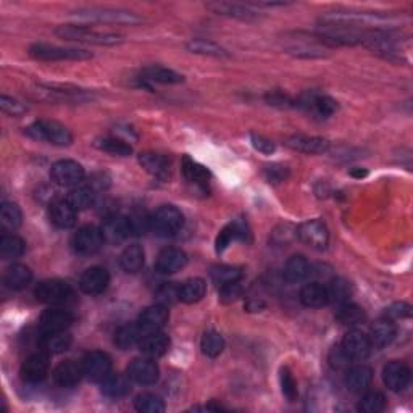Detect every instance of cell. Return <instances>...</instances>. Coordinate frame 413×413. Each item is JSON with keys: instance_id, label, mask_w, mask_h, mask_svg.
Instances as JSON below:
<instances>
[{"instance_id": "obj_17", "label": "cell", "mask_w": 413, "mask_h": 413, "mask_svg": "<svg viewBox=\"0 0 413 413\" xmlns=\"http://www.w3.org/2000/svg\"><path fill=\"white\" fill-rule=\"evenodd\" d=\"M383 381L392 392L404 391L410 383V368L402 361L392 360L383 368Z\"/></svg>"}, {"instance_id": "obj_34", "label": "cell", "mask_w": 413, "mask_h": 413, "mask_svg": "<svg viewBox=\"0 0 413 413\" xmlns=\"http://www.w3.org/2000/svg\"><path fill=\"white\" fill-rule=\"evenodd\" d=\"M33 280V271L29 270V266L22 265V263H15L5 271L3 283L5 286L12 291H22Z\"/></svg>"}, {"instance_id": "obj_2", "label": "cell", "mask_w": 413, "mask_h": 413, "mask_svg": "<svg viewBox=\"0 0 413 413\" xmlns=\"http://www.w3.org/2000/svg\"><path fill=\"white\" fill-rule=\"evenodd\" d=\"M55 34L60 39L70 40V43L91 45H118L123 43L120 34L103 33V31L87 28L84 24H61L55 29Z\"/></svg>"}, {"instance_id": "obj_40", "label": "cell", "mask_w": 413, "mask_h": 413, "mask_svg": "<svg viewBox=\"0 0 413 413\" xmlns=\"http://www.w3.org/2000/svg\"><path fill=\"white\" fill-rule=\"evenodd\" d=\"M336 320L344 326H357V324L365 322V312L363 308L355 306V303L345 302L340 303L338 310H336Z\"/></svg>"}, {"instance_id": "obj_45", "label": "cell", "mask_w": 413, "mask_h": 413, "mask_svg": "<svg viewBox=\"0 0 413 413\" xmlns=\"http://www.w3.org/2000/svg\"><path fill=\"white\" fill-rule=\"evenodd\" d=\"M0 223L5 230H18L23 223V213L20 206L12 202H3L2 209H0Z\"/></svg>"}, {"instance_id": "obj_5", "label": "cell", "mask_w": 413, "mask_h": 413, "mask_svg": "<svg viewBox=\"0 0 413 413\" xmlns=\"http://www.w3.org/2000/svg\"><path fill=\"white\" fill-rule=\"evenodd\" d=\"M31 57L44 61H65V60H89L92 59V54L82 49H68V47H59V45L50 44H34L29 49Z\"/></svg>"}, {"instance_id": "obj_31", "label": "cell", "mask_w": 413, "mask_h": 413, "mask_svg": "<svg viewBox=\"0 0 413 413\" xmlns=\"http://www.w3.org/2000/svg\"><path fill=\"white\" fill-rule=\"evenodd\" d=\"M141 80L146 82H160V84H179L184 81V77L165 66L151 65L141 71Z\"/></svg>"}, {"instance_id": "obj_51", "label": "cell", "mask_w": 413, "mask_h": 413, "mask_svg": "<svg viewBox=\"0 0 413 413\" xmlns=\"http://www.w3.org/2000/svg\"><path fill=\"white\" fill-rule=\"evenodd\" d=\"M129 228H131V236H141L147 230H151V215H146L144 211H134L128 215Z\"/></svg>"}, {"instance_id": "obj_62", "label": "cell", "mask_w": 413, "mask_h": 413, "mask_svg": "<svg viewBox=\"0 0 413 413\" xmlns=\"http://www.w3.org/2000/svg\"><path fill=\"white\" fill-rule=\"evenodd\" d=\"M368 172H365V170H357V172H352V177L355 178H365Z\"/></svg>"}, {"instance_id": "obj_15", "label": "cell", "mask_w": 413, "mask_h": 413, "mask_svg": "<svg viewBox=\"0 0 413 413\" xmlns=\"http://www.w3.org/2000/svg\"><path fill=\"white\" fill-rule=\"evenodd\" d=\"M108 284H110V275L102 266L87 268L80 278L81 291L89 296H99L108 287Z\"/></svg>"}, {"instance_id": "obj_60", "label": "cell", "mask_w": 413, "mask_h": 413, "mask_svg": "<svg viewBox=\"0 0 413 413\" xmlns=\"http://www.w3.org/2000/svg\"><path fill=\"white\" fill-rule=\"evenodd\" d=\"M266 179L273 181V183H280V181H284L287 178V170L286 167H278V165H273V167H266L265 170Z\"/></svg>"}, {"instance_id": "obj_4", "label": "cell", "mask_w": 413, "mask_h": 413, "mask_svg": "<svg viewBox=\"0 0 413 413\" xmlns=\"http://www.w3.org/2000/svg\"><path fill=\"white\" fill-rule=\"evenodd\" d=\"M184 226V216L174 205H162L151 215V231L160 237L177 236Z\"/></svg>"}, {"instance_id": "obj_25", "label": "cell", "mask_w": 413, "mask_h": 413, "mask_svg": "<svg viewBox=\"0 0 413 413\" xmlns=\"http://www.w3.org/2000/svg\"><path fill=\"white\" fill-rule=\"evenodd\" d=\"M139 349L149 359H158L168 352L170 338L162 331L144 334L139 340Z\"/></svg>"}, {"instance_id": "obj_42", "label": "cell", "mask_w": 413, "mask_h": 413, "mask_svg": "<svg viewBox=\"0 0 413 413\" xmlns=\"http://www.w3.org/2000/svg\"><path fill=\"white\" fill-rule=\"evenodd\" d=\"M26 244L17 234H7L0 239V255L3 260H15L24 254Z\"/></svg>"}, {"instance_id": "obj_21", "label": "cell", "mask_w": 413, "mask_h": 413, "mask_svg": "<svg viewBox=\"0 0 413 413\" xmlns=\"http://www.w3.org/2000/svg\"><path fill=\"white\" fill-rule=\"evenodd\" d=\"M186 263H188V255L184 250L177 249V247H168L158 254L155 268L162 275H173V273L183 270Z\"/></svg>"}, {"instance_id": "obj_6", "label": "cell", "mask_w": 413, "mask_h": 413, "mask_svg": "<svg viewBox=\"0 0 413 413\" xmlns=\"http://www.w3.org/2000/svg\"><path fill=\"white\" fill-rule=\"evenodd\" d=\"M34 296L39 302L47 306H60L70 301V297L73 296V287L61 280H45L36 286Z\"/></svg>"}, {"instance_id": "obj_56", "label": "cell", "mask_w": 413, "mask_h": 413, "mask_svg": "<svg viewBox=\"0 0 413 413\" xmlns=\"http://www.w3.org/2000/svg\"><path fill=\"white\" fill-rule=\"evenodd\" d=\"M157 297H158V303H162L165 307L170 306V303H173L174 301H179L178 286H174L172 283L163 284V286L157 291Z\"/></svg>"}, {"instance_id": "obj_33", "label": "cell", "mask_w": 413, "mask_h": 413, "mask_svg": "<svg viewBox=\"0 0 413 413\" xmlns=\"http://www.w3.org/2000/svg\"><path fill=\"white\" fill-rule=\"evenodd\" d=\"M206 292V284L202 278H189L178 286V299L184 303L202 301Z\"/></svg>"}, {"instance_id": "obj_27", "label": "cell", "mask_w": 413, "mask_h": 413, "mask_svg": "<svg viewBox=\"0 0 413 413\" xmlns=\"http://www.w3.org/2000/svg\"><path fill=\"white\" fill-rule=\"evenodd\" d=\"M371 380H373V370L366 365L349 366L347 373H345V386L355 394L363 392L371 384Z\"/></svg>"}, {"instance_id": "obj_61", "label": "cell", "mask_w": 413, "mask_h": 413, "mask_svg": "<svg viewBox=\"0 0 413 413\" xmlns=\"http://www.w3.org/2000/svg\"><path fill=\"white\" fill-rule=\"evenodd\" d=\"M265 306H263L262 302H257V301H254V302H249L247 303V310H250V312H260V308H263Z\"/></svg>"}, {"instance_id": "obj_55", "label": "cell", "mask_w": 413, "mask_h": 413, "mask_svg": "<svg viewBox=\"0 0 413 413\" xmlns=\"http://www.w3.org/2000/svg\"><path fill=\"white\" fill-rule=\"evenodd\" d=\"M0 108H2V112L7 113V115L12 117H20L26 113V107L23 103L18 102L17 99H12V97L8 96H0Z\"/></svg>"}, {"instance_id": "obj_48", "label": "cell", "mask_w": 413, "mask_h": 413, "mask_svg": "<svg viewBox=\"0 0 413 413\" xmlns=\"http://www.w3.org/2000/svg\"><path fill=\"white\" fill-rule=\"evenodd\" d=\"M200 349L206 357L215 359L225 350V339L223 336L216 331H206L200 340Z\"/></svg>"}, {"instance_id": "obj_26", "label": "cell", "mask_w": 413, "mask_h": 413, "mask_svg": "<svg viewBox=\"0 0 413 413\" xmlns=\"http://www.w3.org/2000/svg\"><path fill=\"white\" fill-rule=\"evenodd\" d=\"M397 334V328L394 322H391V320L387 318H381L378 322H375L371 324L370 328V334L368 338L371 340V345L373 347H378V349H383L386 345H389L392 340H394Z\"/></svg>"}, {"instance_id": "obj_16", "label": "cell", "mask_w": 413, "mask_h": 413, "mask_svg": "<svg viewBox=\"0 0 413 413\" xmlns=\"http://www.w3.org/2000/svg\"><path fill=\"white\" fill-rule=\"evenodd\" d=\"M340 345H343V349L352 360L366 359L370 355L371 349H373L368 334L360 331V329H350V331L344 336L343 344Z\"/></svg>"}, {"instance_id": "obj_13", "label": "cell", "mask_w": 413, "mask_h": 413, "mask_svg": "<svg viewBox=\"0 0 413 413\" xmlns=\"http://www.w3.org/2000/svg\"><path fill=\"white\" fill-rule=\"evenodd\" d=\"M158 366L152 359H134L128 366V378L141 386H152L158 381Z\"/></svg>"}, {"instance_id": "obj_59", "label": "cell", "mask_w": 413, "mask_h": 413, "mask_svg": "<svg viewBox=\"0 0 413 413\" xmlns=\"http://www.w3.org/2000/svg\"><path fill=\"white\" fill-rule=\"evenodd\" d=\"M266 102L270 103V105L281 107V108H287V107L296 105V100H292L287 94H284V92H280V91L270 92V94L266 96Z\"/></svg>"}, {"instance_id": "obj_24", "label": "cell", "mask_w": 413, "mask_h": 413, "mask_svg": "<svg viewBox=\"0 0 413 413\" xmlns=\"http://www.w3.org/2000/svg\"><path fill=\"white\" fill-rule=\"evenodd\" d=\"M49 215H50L52 223L60 230L73 228L77 220V211L70 205V202L66 199H60V200H55V202H52Z\"/></svg>"}, {"instance_id": "obj_3", "label": "cell", "mask_w": 413, "mask_h": 413, "mask_svg": "<svg viewBox=\"0 0 413 413\" xmlns=\"http://www.w3.org/2000/svg\"><path fill=\"white\" fill-rule=\"evenodd\" d=\"M24 133L29 137L38 139V141H45L54 146H70L73 142V134L70 133V129L61 125L59 121L52 120H39L34 121L33 125H29L24 129Z\"/></svg>"}, {"instance_id": "obj_54", "label": "cell", "mask_w": 413, "mask_h": 413, "mask_svg": "<svg viewBox=\"0 0 413 413\" xmlns=\"http://www.w3.org/2000/svg\"><path fill=\"white\" fill-rule=\"evenodd\" d=\"M410 315H412V307L405 302H396L384 310V318L391 320V322L410 318Z\"/></svg>"}, {"instance_id": "obj_18", "label": "cell", "mask_w": 413, "mask_h": 413, "mask_svg": "<svg viewBox=\"0 0 413 413\" xmlns=\"http://www.w3.org/2000/svg\"><path fill=\"white\" fill-rule=\"evenodd\" d=\"M206 8L221 17H230L242 22H255L258 20V13L254 8H250L246 3H236V2H210L206 3Z\"/></svg>"}, {"instance_id": "obj_43", "label": "cell", "mask_w": 413, "mask_h": 413, "mask_svg": "<svg viewBox=\"0 0 413 413\" xmlns=\"http://www.w3.org/2000/svg\"><path fill=\"white\" fill-rule=\"evenodd\" d=\"M94 146L102 152H107L110 155H117V157H129L133 153V147L129 146L126 141L118 137H103L97 139Z\"/></svg>"}, {"instance_id": "obj_8", "label": "cell", "mask_w": 413, "mask_h": 413, "mask_svg": "<svg viewBox=\"0 0 413 413\" xmlns=\"http://www.w3.org/2000/svg\"><path fill=\"white\" fill-rule=\"evenodd\" d=\"M86 177L84 168L81 163L75 160H59L52 165L50 178L55 184L63 186V188H73L77 186Z\"/></svg>"}, {"instance_id": "obj_9", "label": "cell", "mask_w": 413, "mask_h": 413, "mask_svg": "<svg viewBox=\"0 0 413 413\" xmlns=\"http://www.w3.org/2000/svg\"><path fill=\"white\" fill-rule=\"evenodd\" d=\"M296 105L318 118H329L334 115L336 110H338V102H336L333 97L320 94V92H307V94H302L296 100Z\"/></svg>"}, {"instance_id": "obj_10", "label": "cell", "mask_w": 413, "mask_h": 413, "mask_svg": "<svg viewBox=\"0 0 413 413\" xmlns=\"http://www.w3.org/2000/svg\"><path fill=\"white\" fill-rule=\"evenodd\" d=\"M49 370H50L49 354L44 352V350H40V352L29 355V357L23 361L20 375H22V378L23 381H26V383L38 384V383H43V381L47 378Z\"/></svg>"}, {"instance_id": "obj_32", "label": "cell", "mask_w": 413, "mask_h": 413, "mask_svg": "<svg viewBox=\"0 0 413 413\" xmlns=\"http://www.w3.org/2000/svg\"><path fill=\"white\" fill-rule=\"evenodd\" d=\"M71 343H73V338L68 331H57V333H47L43 334L40 338V347H43L44 352L49 355H57L63 354L71 347Z\"/></svg>"}, {"instance_id": "obj_11", "label": "cell", "mask_w": 413, "mask_h": 413, "mask_svg": "<svg viewBox=\"0 0 413 413\" xmlns=\"http://www.w3.org/2000/svg\"><path fill=\"white\" fill-rule=\"evenodd\" d=\"M297 236L303 244L317 250H323L328 247L329 231L326 225L320 220H308L297 228Z\"/></svg>"}, {"instance_id": "obj_46", "label": "cell", "mask_w": 413, "mask_h": 413, "mask_svg": "<svg viewBox=\"0 0 413 413\" xmlns=\"http://www.w3.org/2000/svg\"><path fill=\"white\" fill-rule=\"evenodd\" d=\"M186 49L193 54L197 55H206V57H228V52H226L221 45L211 43V40L206 39H193L186 44Z\"/></svg>"}, {"instance_id": "obj_19", "label": "cell", "mask_w": 413, "mask_h": 413, "mask_svg": "<svg viewBox=\"0 0 413 413\" xmlns=\"http://www.w3.org/2000/svg\"><path fill=\"white\" fill-rule=\"evenodd\" d=\"M102 236L107 242H112V244H118V242H123L131 236V228H129L128 216L125 215H113L108 216L103 221L100 226Z\"/></svg>"}, {"instance_id": "obj_44", "label": "cell", "mask_w": 413, "mask_h": 413, "mask_svg": "<svg viewBox=\"0 0 413 413\" xmlns=\"http://www.w3.org/2000/svg\"><path fill=\"white\" fill-rule=\"evenodd\" d=\"M210 276L215 284L218 286H226L231 283H239L242 278L241 268L231 266V265H216L210 270Z\"/></svg>"}, {"instance_id": "obj_35", "label": "cell", "mask_w": 413, "mask_h": 413, "mask_svg": "<svg viewBox=\"0 0 413 413\" xmlns=\"http://www.w3.org/2000/svg\"><path fill=\"white\" fill-rule=\"evenodd\" d=\"M308 273H310V265L307 258L303 255H292L286 262V265H284L283 278L287 283L296 284V283H301L302 280H306Z\"/></svg>"}, {"instance_id": "obj_49", "label": "cell", "mask_w": 413, "mask_h": 413, "mask_svg": "<svg viewBox=\"0 0 413 413\" xmlns=\"http://www.w3.org/2000/svg\"><path fill=\"white\" fill-rule=\"evenodd\" d=\"M134 407L141 413H162L165 412V402L162 397L152 394V392H144L139 394L134 400Z\"/></svg>"}, {"instance_id": "obj_22", "label": "cell", "mask_w": 413, "mask_h": 413, "mask_svg": "<svg viewBox=\"0 0 413 413\" xmlns=\"http://www.w3.org/2000/svg\"><path fill=\"white\" fill-rule=\"evenodd\" d=\"M84 371H82V365H77L73 360H65L55 366V370L52 371V378L54 383L60 387H75L80 383Z\"/></svg>"}, {"instance_id": "obj_38", "label": "cell", "mask_w": 413, "mask_h": 413, "mask_svg": "<svg viewBox=\"0 0 413 413\" xmlns=\"http://www.w3.org/2000/svg\"><path fill=\"white\" fill-rule=\"evenodd\" d=\"M144 262H146V254H144V249L139 244L128 246L120 257L121 268L126 273L141 271Z\"/></svg>"}, {"instance_id": "obj_41", "label": "cell", "mask_w": 413, "mask_h": 413, "mask_svg": "<svg viewBox=\"0 0 413 413\" xmlns=\"http://www.w3.org/2000/svg\"><path fill=\"white\" fill-rule=\"evenodd\" d=\"M183 173L186 179L190 181V183H195L197 186H202V188H205L210 178L209 170H206L204 165H200L195 162V160L188 157V155L183 158Z\"/></svg>"}, {"instance_id": "obj_14", "label": "cell", "mask_w": 413, "mask_h": 413, "mask_svg": "<svg viewBox=\"0 0 413 413\" xmlns=\"http://www.w3.org/2000/svg\"><path fill=\"white\" fill-rule=\"evenodd\" d=\"M75 322V315L63 308H49L40 315L39 328L40 333H57V331H66Z\"/></svg>"}, {"instance_id": "obj_47", "label": "cell", "mask_w": 413, "mask_h": 413, "mask_svg": "<svg viewBox=\"0 0 413 413\" xmlns=\"http://www.w3.org/2000/svg\"><path fill=\"white\" fill-rule=\"evenodd\" d=\"M328 297L329 302L333 303H345L349 302V297L352 296V287H350V283L343 280V278H334V280L328 284Z\"/></svg>"}, {"instance_id": "obj_28", "label": "cell", "mask_w": 413, "mask_h": 413, "mask_svg": "<svg viewBox=\"0 0 413 413\" xmlns=\"http://www.w3.org/2000/svg\"><path fill=\"white\" fill-rule=\"evenodd\" d=\"M249 236V230L244 221H232V223L226 225L223 230L220 231L218 237H216V252H223L231 246V242L234 241H246Z\"/></svg>"}, {"instance_id": "obj_53", "label": "cell", "mask_w": 413, "mask_h": 413, "mask_svg": "<svg viewBox=\"0 0 413 413\" xmlns=\"http://www.w3.org/2000/svg\"><path fill=\"white\" fill-rule=\"evenodd\" d=\"M328 361L334 370H347L350 363H352V359L343 349V345H338V347L331 349V352L328 355Z\"/></svg>"}, {"instance_id": "obj_23", "label": "cell", "mask_w": 413, "mask_h": 413, "mask_svg": "<svg viewBox=\"0 0 413 413\" xmlns=\"http://www.w3.org/2000/svg\"><path fill=\"white\" fill-rule=\"evenodd\" d=\"M287 146L294 151L308 153V155H318L326 153L329 151V141L317 136H306V134H294L287 139Z\"/></svg>"}, {"instance_id": "obj_1", "label": "cell", "mask_w": 413, "mask_h": 413, "mask_svg": "<svg viewBox=\"0 0 413 413\" xmlns=\"http://www.w3.org/2000/svg\"><path fill=\"white\" fill-rule=\"evenodd\" d=\"M71 17L81 23H103V24H126L136 26L142 23V18L137 13L123 8H102L87 7L80 8L71 13Z\"/></svg>"}, {"instance_id": "obj_50", "label": "cell", "mask_w": 413, "mask_h": 413, "mask_svg": "<svg viewBox=\"0 0 413 413\" xmlns=\"http://www.w3.org/2000/svg\"><path fill=\"white\" fill-rule=\"evenodd\" d=\"M386 407V397L380 391H370L361 397L357 409L361 413H380Z\"/></svg>"}, {"instance_id": "obj_57", "label": "cell", "mask_w": 413, "mask_h": 413, "mask_svg": "<svg viewBox=\"0 0 413 413\" xmlns=\"http://www.w3.org/2000/svg\"><path fill=\"white\" fill-rule=\"evenodd\" d=\"M241 294H242V286L239 283L226 284V286L220 287V301L223 303L234 302L241 297Z\"/></svg>"}, {"instance_id": "obj_58", "label": "cell", "mask_w": 413, "mask_h": 413, "mask_svg": "<svg viewBox=\"0 0 413 413\" xmlns=\"http://www.w3.org/2000/svg\"><path fill=\"white\" fill-rule=\"evenodd\" d=\"M250 142H252V146H254L255 151L260 152V153L271 155V153H275V151H276L275 142L270 141V139L263 137V136H257V134H252Z\"/></svg>"}, {"instance_id": "obj_37", "label": "cell", "mask_w": 413, "mask_h": 413, "mask_svg": "<svg viewBox=\"0 0 413 413\" xmlns=\"http://www.w3.org/2000/svg\"><path fill=\"white\" fill-rule=\"evenodd\" d=\"M144 336L142 329L139 328L137 323H128V324H123L117 329L115 333V344L118 349L121 350H128L134 347V345L139 344V340Z\"/></svg>"}, {"instance_id": "obj_39", "label": "cell", "mask_w": 413, "mask_h": 413, "mask_svg": "<svg viewBox=\"0 0 413 413\" xmlns=\"http://www.w3.org/2000/svg\"><path fill=\"white\" fill-rule=\"evenodd\" d=\"M66 200L76 211L91 209L96 204V190L91 186H77V188L70 190Z\"/></svg>"}, {"instance_id": "obj_12", "label": "cell", "mask_w": 413, "mask_h": 413, "mask_svg": "<svg viewBox=\"0 0 413 413\" xmlns=\"http://www.w3.org/2000/svg\"><path fill=\"white\" fill-rule=\"evenodd\" d=\"M82 371H84V376H87L94 383H102L103 380L107 378L108 375L112 373V359L110 355L105 352H100V350H94V352H89L82 359Z\"/></svg>"}, {"instance_id": "obj_52", "label": "cell", "mask_w": 413, "mask_h": 413, "mask_svg": "<svg viewBox=\"0 0 413 413\" xmlns=\"http://www.w3.org/2000/svg\"><path fill=\"white\" fill-rule=\"evenodd\" d=\"M280 381H281V391L283 396L286 397L289 402H296L297 399V383L294 380V376L291 375V371L287 368L281 370L280 375Z\"/></svg>"}, {"instance_id": "obj_20", "label": "cell", "mask_w": 413, "mask_h": 413, "mask_svg": "<svg viewBox=\"0 0 413 413\" xmlns=\"http://www.w3.org/2000/svg\"><path fill=\"white\" fill-rule=\"evenodd\" d=\"M168 323V308L162 303H155L152 307H147L139 317V328L144 334L162 331V328Z\"/></svg>"}, {"instance_id": "obj_29", "label": "cell", "mask_w": 413, "mask_h": 413, "mask_svg": "<svg viewBox=\"0 0 413 413\" xmlns=\"http://www.w3.org/2000/svg\"><path fill=\"white\" fill-rule=\"evenodd\" d=\"M301 302L310 308H320L329 303L328 289L322 283L306 284L301 291Z\"/></svg>"}, {"instance_id": "obj_30", "label": "cell", "mask_w": 413, "mask_h": 413, "mask_svg": "<svg viewBox=\"0 0 413 413\" xmlns=\"http://www.w3.org/2000/svg\"><path fill=\"white\" fill-rule=\"evenodd\" d=\"M139 163H141V167L146 170L147 173H151L152 177L158 179L168 178L170 163H168V158L163 157V155L153 153V152H144L139 155Z\"/></svg>"}, {"instance_id": "obj_7", "label": "cell", "mask_w": 413, "mask_h": 413, "mask_svg": "<svg viewBox=\"0 0 413 413\" xmlns=\"http://www.w3.org/2000/svg\"><path fill=\"white\" fill-rule=\"evenodd\" d=\"M103 242L105 239H103L100 228L94 225H86L75 232L71 246H73L76 254L94 255L102 249Z\"/></svg>"}, {"instance_id": "obj_36", "label": "cell", "mask_w": 413, "mask_h": 413, "mask_svg": "<svg viewBox=\"0 0 413 413\" xmlns=\"http://www.w3.org/2000/svg\"><path fill=\"white\" fill-rule=\"evenodd\" d=\"M128 376L123 375H113L110 373L105 380L102 381V392L107 397H112V399H120V397H125L131 391V383H129Z\"/></svg>"}]
</instances>
